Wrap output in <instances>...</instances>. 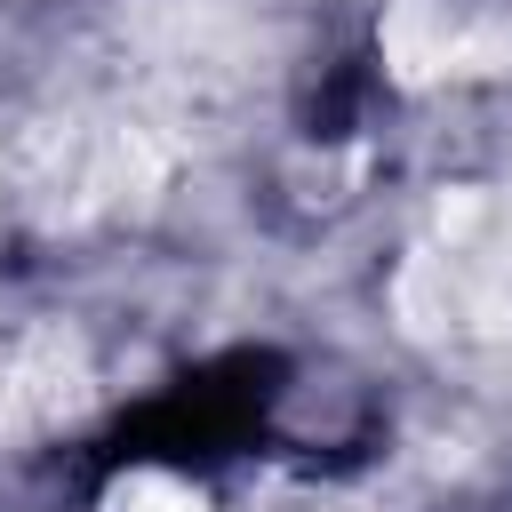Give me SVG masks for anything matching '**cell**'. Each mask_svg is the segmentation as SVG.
<instances>
[{
  "label": "cell",
  "instance_id": "cell-2",
  "mask_svg": "<svg viewBox=\"0 0 512 512\" xmlns=\"http://www.w3.org/2000/svg\"><path fill=\"white\" fill-rule=\"evenodd\" d=\"M112 512H192V488L168 480V472H128L112 488Z\"/></svg>",
  "mask_w": 512,
  "mask_h": 512
},
{
  "label": "cell",
  "instance_id": "cell-1",
  "mask_svg": "<svg viewBox=\"0 0 512 512\" xmlns=\"http://www.w3.org/2000/svg\"><path fill=\"white\" fill-rule=\"evenodd\" d=\"M384 64L400 80L440 72L448 64V8L440 0H392V16H384Z\"/></svg>",
  "mask_w": 512,
  "mask_h": 512
}]
</instances>
